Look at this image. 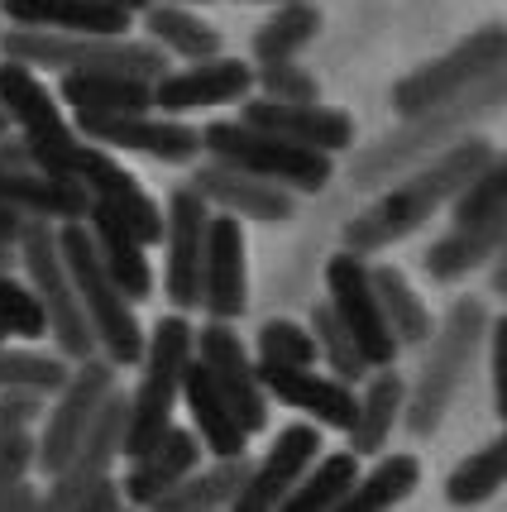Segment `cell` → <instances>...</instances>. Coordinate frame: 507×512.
Masks as SVG:
<instances>
[{
  "label": "cell",
  "mask_w": 507,
  "mask_h": 512,
  "mask_svg": "<svg viewBox=\"0 0 507 512\" xmlns=\"http://www.w3.org/2000/svg\"><path fill=\"white\" fill-rule=\"evenodd\" d=\"M254 364H273V369H316V345L302 321L287 316H268L259 326V359Z\"/></svg>",
  "instance_id": "cell-40"
},
{
  "label": "cell",
  "mask_w": 507,
  "mask_h": 512,
  "mask_svg": "<svg viewBox=\"0 0 507 512\" xmlns=\"http://www.w3.org/2000/svg\"><path fill=\"white\" fill-rule=\"evenodd\" d=\"M177 402L187 407L192 436H197V446L206 450L211 460H244V455H249V436L240 431L235 412H230L225 398L211 388V379H206V369H201L197 359H192L187 374H182V393H177Z\"/></svg>",
  "instance_id": "cell-25"
},
{
  "label": "cell",
  "mask_w": 507,
  "mask_h": 512,
  "mask_svg": "<svg viewBox=\"0 0 507 512\" xmlns=\"http://www.w3.org/2000/svg\"><path fill=\"white\" fill-rule=\"evenodd\" d=\"M369 283H374L378 312L388 321V335L397 340V350L407 345H426L436 331V316L421 302V292L407 283V273L397 264H369Z\"/></svg>",
  "instance_id": "cell-31"
},
{
  "label": "cell",
  "mask_w": 507,
  "mask_h": 512,
  "mask_svg": "<svg viewBox=\"0 0 507 512\" xmlns=\"http://www.w3.org/2000/svg\"><path fill=\"white\" fill-rule=\"evenodd\" d=\"M254 5H273L278 10V5H292V0H254Z\"/></svg>",
  "instance_id": "cell-50"
},
{
  "label": "cell",
  "mask_w": 507,
  "mask_h": 512,
  "mask_svg": "<svg viewBox=\"0 0 507 512\" xmlns=\"http://www.w3.org/2000/svg\"><path fill=\"white\" fill-rule=\"evenodd\" d=\"M15 264L24 268L20 283L34 292V302H39V312H44L53 355H63L67 364L96 359V340H91V331H87L82 302H77L72 278H67V268H63V254H58V225L24 221L20 235H15Z\"/></svg>",
  "instance_id": "cell-7"
},
{
  "label": "cell",
  "mask_w": 507,
  "mask_h": 512,
  "mask_svg": "<svg viewBox=\"0 0 507 512\" xmlns=\"http://www.w3.org/2000/svg\"><path fill=\"white\" fill-rule=\"evenodd\" d=\"M163 5H187L192 10V5H216V0H163Z\"/></svg>",
  "instance_id": "cell-49"
},
{
  "label": "cell",
  "mask_w": 507,
  "mask_h": 512,
  "mask_svg": "<svg viewBox=\"0 0 507 512\" xmlns=\"http://www.w3.org/2000/svg\"><path fill=\"white\" fill-rule=\"evenodd\" d=\"M5 63H20L29 72H111L154 87L173 67L144 39H82V34H34V29H10L5 39Z\"/></svg>",
  "instance_id": "cell-5"
},
{
  "label": "cell",
  "mask_w": 507,
  "mask_h": 512,
  "mask_svg": "<svg viewBox=\"0 0 507 512\" xmlns=\"http://www.w3.org/2000/svg\"><path fill=\"white\" fill-rule=\"evenodd\" d=\"M326 307L335 312V321L350 331L359 359L374 369H393L397 364V340L388 335V321L378 312L374 283H369V259L354 254H331L326 259Z\"/></svg>",
  "instance_id": "cell-11"
},
{
  "label": "cell",
  "mask_w": 507,
  "mask_h": 512,
  "mask_svg": "<svg viewBox=\"0 0 507 512\" xmlns=\"http://www.w3.org/2000/svg\"><path fill=\"white\" fill-rule=\"evenodd\" d=\"M0 331L15 335V340H44L48 335L34 292L24 288L15 273H0Z\"/></svg>",
  "instance_id": "cell-42"
},
{
  "label": "cell",
  "mask_w": 507,
  "mask_h": 512,
  "mask_svg": "<svg viewBox=\"0 0 507 512\" xmlns=\"http://www.w3.org/2000/svg\"><path fill=\"white\" fill-rule=\"evenodd\" d=\"M0 273H15V249L0 245Z\"/></svg>",
  "instance_id": "cell-48"
},
{
  "label": "cell",
  "mask_w": 507,
  "mask_h": 512,
  "mask_svg": "<svg viewBox=\"0 0 507 512\" xmlns=\"http://www.w3.org/2000/svg\"><path fill=\"white\" fill-rule=\"evenodd\" d=\"M0 345H10V335H5V331H0Z\"/></svg>",
  "instance_id": "cell-52"
},
{
  "label": "cell",
  "mask_w": 507,
  "mask_h": 512,
  "mask_svg": "<svg viewBox=\"0 0 507 512\" xmlns=\"http://www.w3.org/2000/svg\"><path fill=\"white\" fill-rule=\"evenodd\" d=\"M507 484V436H493L488 446L469 450L460 465L450 469L445 479V503L450 508H484L498 498V489Z\"/></svg>",
  "instance_id": "cell-35"
},
{
  "label": "cell",
  "mask_w": 507,
  "mask_h": 512,
  "mask_svg": "<svg viewBox=\"0 0 507 512\" xmlns=\"http://www.w3.org/2000/svg\"><path fill=\"white\" fill-rule=\"evenodd\" d=\"M216 216H230V221H259V225H283L297 216V197H287L283 187H268L259 178H244L225 163H211L201 158L192 168V182H187Z\"/></svg>",
  "instance_id": "cell-19"
},
{
  "label": "cell",
  "mask_w": 507,
  "mask_h": 512,
  "mask_svg": "<svg viewBox=\"0 0 507 512\" xmlns=\"http://www.w3.org/2000/svg\"><path fill=\"white\" fill-rule=\"evenodd\" d=\"M254 91V67L240 58H206V63H187L154 82V115L182 120L187 111H211V106H240Z\"/></svg>",
  "instance_id": "cell-18"
},
{
  "label": "cell",
  "mask_w": 507,
  "mask_h": 512,
  "mask_svg": "<svg viewBox=\"0 0 507 512\" xmlns=\"http://www.w3.org/2000/svg\"><path fill=\"white\" fill-rule=\"evenodd\" d=\"M498 158V144L488 134H464L450 149L436 158H426L421 168L402 173L393 187H383L364 211H354L350 221L340 225V249L354 259H369L383 249L402 245L407 235H417L421 225L431 221L441 206L460 197V187L469 178H479L488 163Z\"/></svg>",
  "instance_id": "cell-1"
},
{
  "label": "cell",
  "mask_w": 507,
  "mask_h": 512,
  "mask_svg": "<svg viewBox=\"0 0 507 512\" xmlns=\"http://www.w3.org/2000/svg\"><path fill=\"white\" fill-rule=\"evenodd\" d=\"M0 134H10V125H5V115H0Z\"/></svg>",
  "instance_id": "cell-51"
},
{
  "label": "cell",
  "mask_w": 507,
  "mask_h": 512,
  "mask_svg": "<svg viewBox=\"0 0 507 512\" xmlns=\"http://www.w3.org/2000/svg\"><path fill=\"white\" fill-rule=\"evenodd\" d=\"M249 307V245L244 225L211 211L206 225V259H201V312L206 321L235 326Z\"/></svg>",
  "instance_id": "cell-17"
},
{
  "label": "cell",
  "mask_w": 507,
  "mask_h": 512,
  "mask_svg": "<svg viewBox=\"0 0 507 512\" xmlns=\"http://www.w3.org/2000/svg\"><path fill=\"white\" fill-rule=\"evenodd\" d=\"M354 479H359V460L350 450H331L292 484V493L278 503V512H331L354 489Z\"/></svg>",
  "instance_id": "cell-36"
},
{
  "label": "cell",
  "mask_w": 507,
  "mask_h": 512,
  "mask_svg": "<svg viewBox=\"0 0 507 512\" xmlns=\"http://www.w3.org/2000/svg\"><path fill=\"white\" fill-rule=\"evenodd\" d=\"M321 5H311V0H292V5H278L273 15H268L259 29H254V63H297V53L321 34Z\"/></svg>",
  "instance_id": "cell-34"
},
{
  "label": "cell",
  "mask_w": 507,
  "mask_h": 512,
  "mask_svg": "<svg viewBox=\"0 0 507 512\" xmlns=\"http://www.w3.org/2000/svg\"><path fill=\"white\" fill-rule=\"evenodd\" d=\"M20 216H15V211H5V206H0V245H10L15 249V235H20Z\"/></svg>",
  "instance_id": "cell-46"
},
{
  "label": "cell",
  "mask_w": 507,
  "mask_h": 512,
  "mask_svg": "<svg viewBox=\"0 0 507 512\" xmlns=\"http://www.w3.org/2000/svg\"><path fill=\"white\" fill-rule=\"evenodd\" d=\"M254 87H259L264 101H283V106H316V101H321V77L302 63L254 67Z\"/></svg>",
  "instance_id": "cell-41"
},
{
  "label": "cell",
  "mask_w": 507,
  "mask_h": 512,
  "mask_svg": "<svg viewBox=\"0 0 507 512\" xmlns=\"http://www.w3.org/2000/svg\"><path fill=\"white\" fill-rule=\"evenodd\" d=\"M321 431L311 422H292L273 436V446L264 450V460H249V474H244L235 503L225 512H278L292 484L307 474L316 460H321Z\"/></svg>",
  "instance_id": "cell-16"
},
{
  "label": "cell",
  "mask_w": 507,
  "mask_h": 512,
  "mask_svg": "<svg viewBox=\"0 0 507 512\" xmlns=\"http://www.w3.org/2000/svg\"><path fill=\"white\" fill-rule=\"evenodd\" d=\"M503 101H507V72H493L474 91H464L460 101L436 106V111H426V115H412V120H397V130H388L369 149L354 154L350 187L354 192H383V187H393L402 173L421 168L426 158L450 149L455 139L479 134L474 125H484L488 115L503 111Z\"/></svg>",
  "instance_id": "cell-2"
},
{
  "label": "cell",
  "mask_w": 507,
  "mask_h": 512,
  "mask_svg": "<svg viewBox=\"0 0 507 512\" xmlns=\"http://www.w3.org/2000/svg\"><path fill=\"white\" fill-rule=\"evenodd\" d=\"M0 20H10V29H34V34H82V39L130 34V15H120L101 0H0Z\"/></svg>",
  "instance_id": "cell-22"
},
{
  "label": "cell",
  "mask_w": 507,
  "mask_h": 512,
  "mask_svg": "<svg viewBox=\"0 0 507 512\" xmlns=\"http://www.w3.org/2000/svg\"><path fill=\"white\" fill-rule=\"evenodd\" d=\"M264 398H278L283 407L302 412L311 426H326V431H350L354 422V388L335 383L331 374H316V369H273V364H254Z\"/></svg>",
  "instance_id": "cell-21"
},
{
  "label": "cell",
  "mask_w": 507,
  "mask_h": 512,
  "mask_svg": "<svg viewBox=\"0 0 507 512\" xmlns=\"http://www.w3.org/2000/svg\"><path fill=\"white\" fill-rule=\"evenodd\" d=\"M87 235H91V249H96V264L106 268V278H111L120 297L125 302H149L154 297V268H149V249L134 240L125 225L106 216L101 206H91L87 211Z\"/></svg>",
  "instance_id": "cell-26"
},
{
  "label": "cell",
  "mask_w": 507,
  "mask_h": 512,
  "mask_svg": "<svg viewBox=\"0 0 507 512\" xmlns=\"http://www.w3.org/2000/svg\"><path fill=\"white\" fill-rule=\"evenodd\" d=\"M421 484V460L412 450H393L378 455V465L369 474L354 479V489L335 503L331 512H393L397 503H407Z\"/></svg>",
  "instance_id": "cell-32"
},
{
  "label": "cell",
  "mask_w": 507,
  "mask_h": 512,
  "mask_svg": "<svg viewBox=\"0 0 507 512\" xmlns=\"http://www.w3.org/2000/svg\"><path fill=\"white\" fill-rule=\"evenodd\" d=\"M0 206L15 211L20 221L77 225V221H87L91 197L77 182L48 178L39 168H24V173H5V178H0Z\"/></svg>",
  "instance_id": "cell-24"
},
{
  "label": "cell",
  "mask_w": 507,
  "mask_h": 512,
  "mask_svg": "<svg viewBox=\"0 0 507 512\" xmlns=\"http://www.w3.org/2000/svg\"><path fill=\"white\" fill-rule=\"evenodd\" d=\"M58 254H63V268L72 278V292L82 302V316H87V331L96 340V355L106 359L111 369H130L144 359V326L134 307L120 297L106 268L96 264V249H91L87 221L77 225H58Z\"/></svg>",
  "instance_id": "cell-4"
},
{
  "label": "cell",
  "mask_w": 507,
  "mask_h": 512,
  "mask_svg": "<svg viewBox=\"0 0 507 512\" xmlns=\"http://www.w3.org/2000/svg\"><path fill=\"white\" fill-rule=\"evenodd\" d=\"M493 297H507V254H493V278H488Z\"/></svg>",
  "instance_id": "cell-47"
},
{
  "label": "cell",
  "mask_w": 507,
  "mask_h": 512,
  "mask_svg": "<svg viewBox=\"0 0 507 512\" xmlns=\"http://www.w3.org/2000/svg\"><path fill=\"white\" fill-rule=\"evenodd\" d=\"M192 359L206 369L211 388L225 398V407L235 412L244 436L264 431L268 426V398L259 388V374H254V355L244 350V340L235 326H221V321H206L201 331H192Z\"/></svg>",
  "instance_id": "cell-14"
},
{
  "label": "cell",
  "mask_w": 507,
  "mask_h": 512,
  "mask_svg": "<svg viewBox=\"0 0 507 512\" xmlns=\"http://www.w3.org/2000/svg\"><path fill=\"white\" fill-rule=\"evenodd\" d=\"M72 374V364L63 355H44V350H10L0 345V393H34L48 398L58 393Z\"/></svg>",
  "instance_id": "cell-38"
},
{
  "label": "cell",
  "mask_w": 507,
  "mask_h": 512,
  "mask_svg": "<svg viewBox=\"0 0 507 512\" xmlns=\"http://www.w3.org/2000/svg\"><path fill=\"white\" fill-rule=\"evenodd\" d=\"M507 245V216L484 225H450L441 240H431L421 254V268L431 283H460L469 273H479L484 264H493V254H503Z\"/></svg>",
  "instance_id": "cell-28"
},
{
  "label": "cell",
  "mask_w": 507,
  "mask_h": 512,
  "mask_svg": "<svg viewBox=\"0 0 507 512\" xmlns=\"http://www.w3.org/2000/svg\"><path fill=\"white\" fill-rule=\"evenodd\" d=\"M192 469H201V446L187 426H168L144 455H134L125 479H120V498L125 508H149L154 498L182 484Z\"/></svg>",
  "instance_id": "cell-23"
},
{
  "label": "cell",
  "mask_w": 507,
  "mask_h": 512,
  "mask_svg": "<svg viewBox=\"0 0 507 512\" xmlns=\"http://www.w3.org/2000/svg\"><path fill=\"white\" fill-rule=\"evenodd\" d=\"M307 335H311V345H316V364H326V374H331L335 383L354 388V383L369 379V364L359 359V350H354L350 331H345V326L335 321V312L326 307V302H316V307H311Z\"/></svg>",
  "instance_id": "cell-37"
},
{
  "label": "cell",
  "mask_w": 507,
  "mask_h": 512,
  "mask_svg": "<svg viewBox=\"0 0 507 512\" xmlns=\"http://www.w3.org/2000/svg\"><path fill=\"white\" fill-rule=\"evenodd\" d=\"M125 512H134V508H125Z\"/></svg>",
  "instance_id": "cell-53"
},
{
  "label": "cell",
  "mask_w": 507,
  "mask_h": 512,
  "mask_svg": "<svg viewBox=\"0 0 507 512\" xmlns=\"http://www.w3.org/2000/svg\"><path fill=\"white\" fill-rule=\"evenodd\" d=\"M488 312L484 297H474V292H464L450 302V312L436 321V331L426 340V359H421V374L417 383L407 388V402H402V426H407V436H436L450 417V407L460 398L464 379H469V369H474V359L484 350V335H488Z\"/></svg>",
  "instance_id": "cell-3"
},
{
  "label": "cell",
  "mask_w": 507,
  "mask_h": 512,
  "mask_svg": "<svg viewBox=\"0 0 507 512\" xmlns=\"http://www.w3.org/2000/svg\"><path fill=\"white\" fill-rule=\"evenodd\" d=\"M197 134H201V158L225 163V168H235L244 178L268 182V187H283L287 197H316L335 178V158L292 149V144L268 139V134L240 125V120H211Z\"/></svg>",
  "instance_id": "cell-8"
},
{
  "label": "cell",
  "mask_w": 507,
  "mask_h": 512,
  "mask_svg": "<svg viewBox=\"0 0 507 512\" xmlns=\"http://www.w3.org/2000/svg\"><path fill=\"white\" fill-rule=\"evenodd\" d=\"M240 125L268 134V139H283L292 149H307V154L335 158L354 149V115L340 106H283V101H264V96H249L240 101Z\"/></svg>",
  "instance_id": "cell-15"
},
{
  "label": "cell",
  "mask_w": 507,
  "mask_h": 512,
  "mask_svg": "<svg viewBox=\"0 0 507 512\" xmlns=\"http://www.w3.org/2000/svg\"><path fill=\"white\" fill-rule=\"evenodd\" d=\"M402 402H407V383L397 369H374L364 379V393H354V422L345 431L354 460H374L388 450L393 431L402 426Z\"/></svg>",
  "instance_id": "cell-27"
},
{
  "label": "cell",
  "mask_w": 507,
  "mask_h": 512,
  "mask_svg": "<svg viewBox=\"0 0 507 512\" xmlns=\"http://www.w3.org/2000/svg\"><path fill=\"white\" fill-rule=\"evenodd\" d=\"M72 512H125V498H120V479L106 474V479H96L82 498H77V508Z\"/></svg>",
  "instance_id": "cell-44"
},
{
  "label": "cell",
  "mask_w": 507,
  "mask_h": 512,
  "mask_svg": "<svg viewBox=\"0 0 507 512\" xmlns=\"http://www.w3.org/2000/svg\"><path fill=\"white\" fill-rule=\"evenodd\" d=\"M244 474H249V455L244 460H216V465H206V469H192L182 484H173L144 512H225L235 503Z\"/></svg>",
  "instance_id": "cell-33"
},
{
  "label": "cell",
  "mask_w": 507,
  "mask_h": 512,
  "mask_svg": "<svg viewBox=\"0 0 507 512\" xmlns=\"http://www.w3.org/2000/svg\"><path fill=\"white\" fill-rule=\"evenodd\" d=\"M192 321L187 316H158V326L144 335V359H139V388L130 393V417H125V441L120 455L134 460L154 446L173 426V407L182 393V374L192 364Z\"/></svg>",
  "instance_id": "cell-6"
},
{
  "label": "cell",
  "mask_w": 507,
  "mask_h": 512,
  "mask_svg": "<svg viewBox=\"0 0 507 512\" xmlns=\"http://www.w3.org/2000/svg\"><path fill=\"white\" fill-rule=\"evenodd\" d=\"M115 374H120V369H111L101 355L87 359V364H72L67 383L53 393V407H44V431L34 436V469H44L48 479L63 474V465L77 455L82 436H87L91 422H96V412H101L106 398L120 388Z\"/></svg>",
  "instance_id": "cell-10"
},
{
  "label": "cell",
  "mask_w": 507,
  "mask_h": 512,
  "mask_svg": "<svg viewBox=\"0 0 507 512\" xmlns=\"http://www.w3.org/2000/svg\"><path fill=\"white\" fill-rule=\"evenodd\" d=\"M24 168H34L24 139L20 134H0V178H5V173H24Z\"/></svg>",
  "instance_id": "cell-45"
},
{
  "label": "cell",
  "mask_w": 507,
  "mask_h": 512,
  "mask_svg": "<svg viewBox=\"0 0 507 512\" xmlns=\"http://www.w3.org/2000/svg\"><path fill=\"white\" fill-rule=\"evenodd\" d=\"M493 72H507V29L503 24H479L450 53L412 67L407 77H397L388 101H393L397 120H412V115H426L436 106L460 101L464 91H474Z\"/></svg>",
  "instance_id": "cell-9"
},
{
  "label": "cell",
  "mask_w": 507,
  "mask_h": 512,
  "mask_svg": "<svg viewBox=\"0 0 507 512\" xmlns=\"http://www.w3.org/2000/svg\"><path fill=\"white\" fill-rule=\"evenodd\" d=\"M488 383H493V412L507 417V393H503V355H507V321L493 316L488 321Z\"/></svg>",
  "instance_id": "cell-43"
},
{
  "label": "cell",
  "mask_w": 507,
  "mask_h": 512,
  "mask_svg": "<svg viewBox=\"0 0 507 512\" xmlns=\"http://www.w3.org/2000/svg\"><path fill=\"white\" fill-rule=\"evenodd\" d=\"M72 134L91 144V149H106V154H144L158 163H173L187 168L201 158V134L187 120H168V115H77Z\"/></svg>",
  "instance_id": "cell-13"
},
{
  "label": "cell",
  "mask_w": 507,
  "mask_h": 512,
  "mask_svg": "<svg viewBox=\"0 0 507 512\" xmlns=\"http://www.w3.org/2000/svg\"><path fill=\"white\" fill-rule=\"evenodd\" d=\"M507 216V158L498 154L479 178H469L460 187V197L450 201V221L455 225H484Z\"/></svg>",
  "instance_id": "cell-39"
},
{
  "label": "cell",
  "mask_w": 507,
  "mask_h": 512,
  "mask_svg": "<svg viewBox=\"0 0 507 512\" xmlns=\"http://www.w3.org/2000/svg\"><path fill=\"white\" fill-rule=\"evenodd\" d=\"M211 206L182 182L163 206V297L177 316L201 312V259H206Z\"/></svg>",
  "instance_id": "cell-12"
},
{
  "label": "cell",
  "mask_w": 507,
  "mask_h": 512,
  "mask_svg": "<svg viewBox=\"0 0 507 512\" xmlns=\"http://www.w3.org/2000/svg\"><path fill=\"white\" fill-rule=\"evenodd\" d=\"M58 106H72L77 115H144L154 111V87L111 72H63Z\"/></svg>",
  "instance_id": "cell-29"
},
{
  "label": "cell",
  "mask_w": 507,
  "mask_h": 512,
  "mask_svg": "<svg viewBox=\"0 0 507 512\" xmlns=\"http://www.w3.org/2000/svg\"><path fill=\"white\" fill-rule=\"evenodd\" d=\"M0 115L24 139L29 154H44V149H58L67 139H77L72 125L63 120L58 96L39 82V72H29L20 63H0Z\"/></svg>",
  "instance_id": "cell-20"
},
{
  "label": "cell",
  "mask_w": 507,
  "mask_h": 512,
  "mask_svg": "<svg viewBox=\"0 0 507 512\" xmlns=\"http://www.w3.org/2000/svg\"><path fill=\"white\" fill-rule=\"evenodd\" d=\"M144 44H154L163 58H182V63H206V58H221V29L206 24L197 10L187 5H163L154 0L144 10Z\"/></svg>",
  "instance_id": "cell-30"
}]
</instances>
